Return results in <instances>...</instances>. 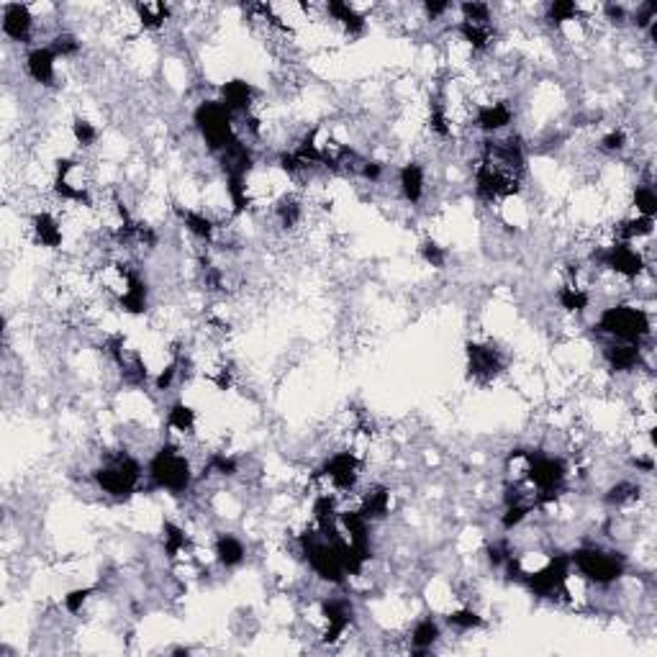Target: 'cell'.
<instances>
[{
    "mask_svg": "<svg viewBox=\"0 0 657 657\" xmlns=\"http://www.w3.org/2000/svg\"><path fill=\"white\" fill-rule=\"evenodd\" d=\"M421 257H424V262L432 265L434 270H442V267L447 265V257H450V252H447V247H442L439 242H434V239H427V242L421 244Z\"/></svg>",
    "mask_w": 657,
    "mask_h": 657,
    "instance_id": "11",
    "label": "cell"
},
{
    "mask_svg": "<svg viewBox=\"0 0 657 657\" xmlns=\"http://www.w3.org/2000/svg\"><path fill=\"white\" fill-rule=\"evenodd\" d=\"M24 72L31 83L42 85V88H54L57 77H60V60L47 44H36L24 54Z\"/></svg>",
    "mask_w": 657,
    "mask_h": 657,
    "instance_id": "7",
    "label": "cell"
},
{
    "mask_svg": "<svg viewBox=\"0 0 657 657\" xmlns=\"http://www.w3.org/2000/svg\"><path fill=\"white\" fill-rule=\"evenodd\" d=\"M396 188L398 198H401L406 206H421L429 193V170L424 167V162H403L396 172Z\"/></svg>",
    "mask_w": 657,
    "mask_h": 657,
    "instance_id": "6",
    "label": "cell"
},
{
    "mask_svg": "<svg viewBox=\"0 0 657 657\" xmlns=\"http://www.w3.org/2000/svg\"><path fill=\"white\" fill-rule=\"evenodd\" d=\"M0 29L11 44L36 47V13L26 3H6L0 13Z\"/></svg>",
    "mask_w": 657,
    "mask_h": 657,
    "instance_id": "5",
    "label": "cell"
},
{
    "mask_svg": "<svg viewBox=\"0 0 657 657\" xmlns=\"http://www.w3.org/2000/svg\"><path fill=\"white\" fill-rule=\"evenodd\" d=\"M655 321H652V308L634 301H616L598 311L593 321L596 337L611 339V342H652L655 334Z\"/></svg>",
    "mask_w": 657,
    "mask_h": 657,
    "instance_id": "1",
    "label": "cell"
},
{
    "mask_svg": "<svg viewBox=\"0 0 657 657\" xmlns=\"http://www.w3.org/2000/svg\"><path fill=\"white\" fill-rule=\"evenodd\" d=\"M70 134H72V139H75L77 147L83 149V154L88 152V149H93L95 144H98V139H101V131H98V126H95L93 121H88V119H75V121H72Z\"/></svg>",
    "mask_w": 657,
    "mask_h": 657,
    "instance_id": "10",
    "label": "cell"
},
{
    "mask_svg": "<svg viewBox=\"0 0 657 657\" xmlns=\"http://www.w3.org/2000/svg\"><path fill=\"white\" fill-rule=\"evenodd\" d=\"M214 557L216 565H221V568H239L247 560V545L234 532H221L214 537Z\"/></svg>",
    "mask_w": 657,
    "mask_h": 657,
    "instance_id": "8",
    "label": "cell"
},
{
    "mask_svg": "<svg viewBox=\"0 0 657 657\" xmlns=\"http://www.w3.org/2000/svg\"><path fill=\"white\" fill-rule=\"evenodd\" d=\"M442 640V627L434 616H424L419 622L411 627L409 632V650L416 655H424V652H432L434 645Z\"/></svg>",
    "mask_w": 657,
    "mask_h": 657,
    "instance_id": "9",
    "label": "cell"
},
{
    "mask_svg": "<svg viewBox=\"0 0 657 657\" xmlns=\"http://www.w3.org/2000/svg\"><path fill=\"white\" fill-rule=\"evenodd\" d=\"M465 360H468V375L475 383H493L498 375L506 370L504 352L491 342H468L465 347Z\"/></svg>",
    "mask_w": 657,
    "mask_h": 657,
    "instance_id": "4",
    "label": "cell"
},
{
    "mask_svg": "<svg viewBox=\"0 0 657 657\" xmlns=\"http://www.w3.org/2000/svg\"><path fill=\"white\" fill-rule=\"evenodd\" d=\"M193 129H196L206 152L214 157L239 139L234 116L221 106L219 98H206L203 103H198L193 111Z\"/></svg>",
    "mask_w": 657,
    "mask_h": 657,
    "instance_id": "3",
    "label": "cell"
},
{
    "mask_svg": "<svg viewBox=\"0 0 657 657\" xmlns=\"http://www.w3.org/2000/svg\"><path fill=\"white\" fill-rule=\"evenodd\" d=\"M568 555L575 573H581L596 588H614L629 568V560L622 550L601 545V542H583L573 547Z\"/></svg>",
    "mask_w": 657,
    "mask_h": 657,
    "instance_id": "2",
    "label": "cell"
}]
</instances>
